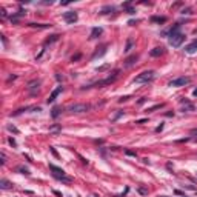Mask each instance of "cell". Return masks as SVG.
<instances>
[{
	"instance_id": "1",
	"label": "cell",
	"mask_w": 197,
	"mask_h": 197,
	"mask_svg": "<svg viewBox=\"0 0 197 197\" xmlns=\"http://www.w3.org/2000/svg\"><path fill=\"white\" fill-rule=\"evenodd\" d=\"M119 74H120V71L115 69V71H112V76H108V77L103 79V80H98V82H94V83L88 85V86H83L82 89H88V88H102V86H105V85H111L112 82H115V80H117Z\"/></svg>"
},
{
	"instance_id": "2",
	"label": "cell",
	"mask_w": 197,
	"mask_h": 197,
	"mask_svg": "<svg viewBox=\"0 0 197 197\" xmlns=\"http://www.w3.org/2000/svg\"><path fill=\"white\" fill-rule=\"evenodd\" d=\"M49 171H51L52 177L57 179V180H60V182H65V183H71V182H73V177L66 176V173L63 171V169L59 168V166H56V165L51 163L49 165Z\"/></svg>"
},
{
	"instance_id": "3",
	"label": "cell",
	"mask_w": 197,
	"mask_h": 197,
	"mask_svg": "<svg viewBox=\"0 0 197 197\" xmlns=\"http://www.w3.org/2000/svg\"><path fill=\"white\" fill-rule=\"evenodd\" d=\"M156 77V71L149 69V71H143V73H140L136 79H134V83H149L153 82Z\"/></svg>"
},
{
	"instance_id": "4",
	"label": "cell",
	"mask_w": 197,
	"mask_h": 197,
	"mask_svg": "<svg viewBox=\"0 0 197 197\" xmlns=\"http://www.w3.org/2000/svg\"><path fill=\"white\" fill-rule=\"evenodd\" d=\"M91 110V105H88V103H76V105H71L68 111L69 112H74V114H80V112H86Z\"/></svg>"
},
{
	"instance_id": "5",
	"label": "cell",
	"mask_w": 197,
	"mask_h": 197,
	"mask_svg": "<svg viewBox=\"0 0 197 197\" xmlns=\"http://www.w3.org/2000/svg\"><path fill=\"white\" fill-rule=\"evenodd\" d=\"M168 40H169V45H171V46H174V48H179V46H180V45L185 42V34H182V32H177V34L171 35V37H169Z\"/></svg>"
},
{
	"instance_id": "6",
	"label": "cell",
	"mask_w": 197,
	"mask_h": 197,
	"mask_svg": "<svg viewBox=\"0 0 197 197\" xmlns=\"http://www.w3.org/2000/svg\"><path fill=\"white\" fill-rule=\"evenodd\" d=\"M191 82V77H179V79H174L168 83V86H173V88H179V86H185Z\"/></svg>"
},
{
	"instance_id": "7",
	"label": "cell",
	"mask_w": 197,
	"mask_h": 197,
	"mask_svg": "<svg viewBox=\"0 0 197 197\" xmlns=\"http://www.w3.org/2000/svg\"><path fill=\"white\" fill-rule=\"evenodd\" d=\"M40 80H31V82L28 83V86H26V88H28V91H29V94L31 96H35V94H37L39 93V86H40Z\"/></svg>"
},
{
	"instance_id": "8",
	"label": "cell",
	"mask_w": 197,
	"mask_h": 197,
	"mask_svg": "<svg viewBox=\"0 0 197 197\" xmlns=\"http://www.w3.org/2000/svg\"><path fill=\"white\" fill-rule=\"evenodd\" d=\"M77 12L76 11H68V12H63V19H65V22L66 23H74V22H77Z\"/></svg>"
},
{
	"instance_id": "9",
	"label": "cell",
	"mask_w": 197,
	"mask_h": 197,
	"mask_svg": "<svg viewBox=\"0 0 197 197\" xmlns=\"http://www.w3.org/2000/svg\"><path fill=\"white\" fill-rule=\"evenodd\" d=\"M26 15V12L23 11V10H20L19 12H12L11 14V17H10V19H11V22H12V25H17V23H19V20L22 19V17H25Z\"/></svg>"
},
{
	"instance_id": "10",
	"label": "cell",
	"mask_w": 197,
	"mask_h": 197,
	"mask_svg": "<svg viewBox=\"0 0 197 197\" xmlns=\"http://www.w3.org/2000/svg\"><path fill=\"white\" fill-rule=\"evenodd\" d=\"M180 26H182V23H176L173 28H169L168 31H165L163 35H168V39H169L171 35H174V34H177V32H180Z\"/></svg>"
},
{
	"instance_id": "11",
	"label": "cell",
	"mask_w": 197,
	"mask_h": 197,
	"mask_svg": "<svg viewBox=\"0 0 197 197\" xmlns=\"http://www.w3.org/2000/svg\"><path fill=\"white\" fill-rule=\"evenodd\" d=\"M137 60H139V56L134 54V56H131V57H128V59H125L123 66H125V68H129V66H132V65H136Z\"/></svg>"
},
{
	"instance_id": "12",
	"label": "cell",
	"mask_w": 197,
	"mask_h": 197,
	"mask_svg": "<svg viewBox=\"0 0 197 197\" xmlns=\"http://www.w3.org/2000/svg\"><path fill=\"white\" fill-rule=\"evenodd\" d=\"M106 48H108V45H103V46H100V48H97V51L93 54V60H96L97 57H102V56H105L106 54Z\"/></svg>"
},
{
	"instance_id": "13",
	"label": "cell",
	"mask_w": 197,
	"mask_h": 197,
	"mask_svg": "<svg viewBox=\"0 0 197 197\" xmlns=\"http://www.w3.org/2000/svg\"><path fill=\"white\" fill-rule=\"evenodd\" d=\"M62 91H63V86H57V88L54 89V91L51 93V96H49V98H48L46 102H48V103H52V102L56 100V97H57V96H59V94H60Z\"/></svg>"
},
{
	"instance_id": "14",
	"label": "cell",
	"mask_w": 197,
	"mask_h": 197,
	"mask_svg": "<svg viewBox=\"0 0 197 197\" xmlns=\"http://www.w3.org/2000/svg\"><path fill=\"white\" fill-rule=\"evenodd\" d=\"M162 54H165V48L163 46H157V48H154V49L149 51V56L151 57H159V56H162Z\"/></svg>"
},
{
	"instance_id": "15",
	"label": "cell",
	"mask_w": 197,
	"mask_h": 197,
	"mask_svg": "<svg viewBox=\"0 0 197 197\" xmlns=\"http://www.w3.org/2000/svg\"><path fill=\"white\" fill-rule=\"evenodd\" d=\"M115 11H117V8H115L114 5H105L100 10V14H112Z\"/></svg>"
},
{
	"instance_id": "16",
	"label": "cell",
	"mask_w": 197,
	"mask_h": 197,
	"mask_svg": "<svg viewBox=\"0 0 197 197\" xmlns=\"http://www.w3.org/2000/svg\"><path fill=\"white\" fill-rule=\"evenodd\" d=\"M102 32H103V29H102V28H98V26H96V28H93V29H91L89 39H98V37L102 35Z\"/></svg>"
},
{
	"instance_id": "17",
	"label": "cell",
	"mask_w": 197,
	"mask_h": 197,
	"mask_svg": "<svg viewBox=\"0 0 197 197\" xmlns=\"http://www.w3.org/2000/svg\"><path fill=\"white\" fill-rule=\"evenodd\" d=\"M180 103L183 105V112H185V111H194V105H193L190 100H186V98H182Z\"/></svg>"
},
{
	"instance_id": "18",
	"label": "cell",
	"mask_w": 197,
	"mask_h": 197,
	"mask_svg": "<svg viewBox=\"0 0 197 197\" xmlns=\"http://www.w3.org/2000/svg\"><path fill=\"white\" fill-rule=\"evenodd\" d=\"M185 51L188 52V54H194V52L197 51V39H196L194 42H191L190 45H188V46L185 48Z\"/></svg>"
},
{
	"instance_id": "19",
	"label": "cell",
	"mask_w": 197,
	"mask_h": 197,
	"mask_svg": "<svg viewBox=\"0 0 197 197\" xmlns=\"http://www.w3.org/2000/svg\"><path fill=\"white\" fill-rule=\"evenodd\" d=\"M28 26L31 28H39V29H46V28H51V23H28Z\"/></svg>"
},
{
	"instance_id": "20",
	"label": "cell",
	"mask_w": 197,
	"mask_h": 197,
	"mask_svg": "<svg viewBox=\"0 0 197 197\" xmlns=\"http://www.w3.org/2000/svg\"><path fill=\"white\" fill-rule=\"evenodd\" d=\"M0 188H2V190H12V183L10 182V180H6V179H2V180H0Z\"/></svg>"
},
{
	"instance_id": "21",
	"label": "cell",
	"mask_w": 197,
	"mask_h": 197,
	"mask_svg": "<svg viewBox=\"0 0 197 197\" xmlns=\"http://www.w3.org/2000/svg\"><path fill=\"white\" fill-rule=\"evenodd\" d=\"M59 39H60V35H59V34H52V35H49V37H48L46 40H45V46H48V45L57 42Z\"/></svg>"
},
{
	"instance_id": "22",
	"label": "cell",
	"mask_w": 197,
	"mask_h": 197,
	"mask_svg": "<svg viewBox=\"0 0 197 197\" xmlns=\"http://www.w3.org/2000/svg\"><path fill=\"white\" fill-rule=\"evenodd\" d=\"M166 17H160V15H153L151 17V22L153 23H159V25H162V23H166Z\"/></svg>"
},
{
	"instance_id": "23",
	"label": "cell",
	"mask_w": 197,
	"mask_h": 197,
	"mask_svg": "<svg viewBox=\"0 0 197 197\" xmlns=\"http://www.w3.org/2000/svg\"><path fill=\"white\" fill-rule=\"evenodd\" d=\"M60 112H62V108H60V106H54V108H52V111H51V117H52V119H57L59 115H60Z\"/></svg>"
},
{
	"instance_id": "24",
	"label": "cell",
	"mask_w": 197,
	"mask_h": 197,
	"mask_svg": "<svg viewBox=\"0 0 197 197\" xmlns=\"http://www.w3.org/2000/svg\"><path fill=\"white\" fill-rule=\"evenodd\" d=\"M132 46H134V39H131V37H129V39L126 40V46H125V49H123V51H125V52H129V51L132 49Z\"/></svg>"
},
{
	"instance_id": "25",
	"label": "cell",
	"mask_w": 197,
	"mask_h": 197,
	"mask_svg": "<svg viewBox=\"0 0 197 197\" xmlns=\"http://www.w3.org/2000/svg\"><path fill=\"white\" fill-rule=\"evenodd\" d=\"M17 171H19L20 174H25V176H29V169L28 168H25V166H17Z\"/></svg>"
},
{
	"instance_id": "26",
	"label": "cell",
	"mask_w": 197,
	"mask_h": 197,
	"mask_svg": "<svg viewBox=\"0 0 197 197\" xmlns=\"http://www.w3.org/2000/svg\"><path fill=\"white\" fill-rule=\"evenodd\" d=\"M60 129H62V128H60V125H54V126H51V128H49V132H56V134H59Z\"/></svg>"
},
{
	"instance_id": "27",
	"label": "cell",
	"mask_w": 197,
	"mask_h": 197,
	"mask_svg": "<svg viewBox=\"0 0 197 197\" xmlns=\"http://www.w3.org/2000/svg\"><path fill=\"white\" fill-rule=\"evenodd\" d=\"M162 103H160V105H154V106H151V108H148L146 110V112H153V111H156V110H159V108H162Z\"/></svg>"
},
{
	"instance_id": "28",
	"label": "cell",
	"mask_w": 197,
	"mask_h": 197,
	"mask_svg": "<svg viewBox=\"0 0 197 197\" xmlns=\"http://www.w3.org/2000/svg\"><path fill=\"white\" fill-rule=\"evenodd\" d=\"M139 193H140L142 196H146V194H148V188H145V186H139Z\"/></svg>"
},
{
	"instance_id": "29",
	"label": "cell",
	"mask_w": 197,
	"mask_h": 197,
	"mask_svg": "<svg viewBox=\"0 0 197 197\" xmlns=\"http://www.w3.org/2000/svg\"><path fill=\"white\" fill-rule=\"evenodd\" d=\"M8 129H10L11 132H14V134H19V129H17L15 126H12V125H8Z\"/></svg>"
},
{
	"instance_id": "30",
	"label": "cell",
	"mask_w": 197,
	"mask_h": 197,
	"mask_svg": "<svg viewBox=\"0 0 197 197\" xmlns=\"http://www.w3.org/2000/svg\"><path fill=\"white\" fill-rule=\"evenodd\" d=\"M0 157H2V160H0V162H2V165H5V163H6V154L3 153V151H2V154H0Z\"/></svg>"
},
{
	"instance_id": "31",
	"label": "cell",
	"mask_w": 197,
	"mask_h": 197,
	"mask_svg": "<svg viewBox=\"0 0 197 197\" xmlns=\"http://www.w3.org/2000/svg\"><path fill=\"white\" fill-rule=\"evenodd\" d=\"M0 14H2V19H6V17H8V12H6L5 8H2V10H0Z\"/></svg>"
},
{
	"instance_id": "32",
	"label": "cell",
	"mask_w": 197,
	"mask_h": 197,
	"mask_svg": "<svg viewBox=\"0 0 197 197\" xmlns=\"http://www.w3.org/2000/svg\"><path fill=\"white\" fill-rule=\"evenodd\" d=\"M8 143H10V145H11V146H14V148L17 146V143H15V140H14L12 137H10V139H8Z\"/></svg>"
},
{
	"instance_id": "33",
	"label": "cell",
	"mask_w": 197,
	"mask_h": 197,
	"mask_svg": "<svg viewBox=\"0 0 197 197\" xmlns=\"http://www.w3.org/2000/svg\"><path fill=\"white\" fill-rule=\"evenodd\" d=\"M125 154H126V156H131V157H137V154H136V153H132V151H128V149L125 151Z\"/></svg>"
},
{
	"instance_id": "34",
	"label": "cell",
	"mask_w": 197,
	"mask_h": 197,
	"mask_svg": "<svg viewBox=\"0 0 197 197\" xmlns=\"http://www.w3.org/2000/svg\"><path fill=\"white\" fill-rule=\"evenodd\" d=\"M128 98H129V96H123V97H120V98H119V102H120V103H122V102H126Z\"/></svg>"
},
{
	"instance_id": "35",
	"label": "cell",
	"mask_w": 197,
	"mask_h": 197,
	"mask_svg": "<svg viewBox=\"0 0 197 197\" xmlns=\"http://www.w3.org/2000/svg\"><path fill=\"white\" fill-rule=\"evenodd\" d=\"M125 10L128 11V14H134L136 11H134V8H131V6H128V8H125Z\"/></svg>"
},
{
	"instance_id": "36",
	"label": "cell",
	"mask_w": 197,
	"mask_h": 197,
	"mask_svg": "<svg viewBox=\"0 0 197 197\" xmlns=\"http://www.w3.org/2000/svg\"><path fill=\"white\" fill-rule=\"evenodd\" d=\"M148 122V119H140V120H136V123H139V125H142V123H146Z\"/></svg>"
},
{
	"instance_id": "37",
	"label": "cell",
	"mask_w": 197,
	"mask_h": 197,
	"mask_svg": "<svg viewBox=\"0 0 197 197\" xmlns=\"http://www.w3.org/2000/svg\"><path fill=\"white\" fill-rule=\"evenodd\" d=\"M146 102V97H142L140 100H139V105H142V103H145Z\"/></svg>"
},
{
	"instance_id": "38",
	"label": "cell",
	"mask_w": 197,
	"mask_h": 197,
	"mask_svg": "<svg viewBox=\"0 0 197 197\" xmlns=\"http://www.w3.org/2000/svg\"><path fill=\"white\" fill-rule=\"evenodd\" d=\"M49 149H51V153H52V154H54L56 157H59V154H57V151H56L54 148H49Z\"/></svg>"
},
{
	"instance_id": "39",
	"label": "cell",
	"mask_w": 197,
	"mask_h": 197,
	"mask_svg": "<svg viewBox=\"0 0 197 197\" xmlns=\"http://www.w3.org/2000/svg\"><path fill=\"white\" fill-rule=\"evenodd\" d=\"M122 114H123V111H119L117 114H115V117H114V120H115V119H119V117H120V115H122Z\"/></svg>"
},
{
	"instance_id": "40",
	"label": "cell",
	"mask_w": 197,
	"mask_h": 197,
	"mask_svg": "<svg viewBox=\"0 0 197 197\" xmlns=\"http://www.w3.org/2000/svg\"><path fill=\"white\" fill-rule=\"evenodd\" d=\"M80 59V54H76V56H73V62H76V60H79Z\"/></svg>"
},
{
	"instance_id": "41",
	"label": "cell",
	"mask_w": 197,
	"mask_h": 197,
	"mask_svg": "<svg viewBox=\"0 0 197 197\" xmlns=\"http://www.w3.org/2000/svg\"><path fill=\"white\" fill-rule=\"evenodd\" d=\"M0 37H2V42H3V45H6V37H5V35L2 34V35H0Z\"/></svg>"
},
{
	"instance_id": "42",
	"label": "cell",
	"mask_w": 197,
	"mask_h": 197,
	"mask_svg": "<svg viewBox=\"0 0 197 197\" xmlns=\"http://www.w3.org/2000/svg\"><path fill=\"white\" fill-rule=\"evenodd\" d=\"M162 129H163V125H160V126H157V128H156V131H157V132H159V131H162Z\"/></svg>"
},
{
	"instance_id": "43",
	"label": "cell",
	"mask_w": 197,
	"mask_h": 197,
	"mask_svg": "<svg viewBox=\"0 0 197 197\" xmlns=\"http://www.w3.org/2000/svg\"><path fill=\"white\" fill-rule=\"evenodd\" d=\"M15 79H17V76H11L10 79H8V82H11V80H15Z\"/></svg>"
},
{
	"instance_id": "44",
	"label": "cell",
	"mask_w": 197,
	"mask_h": 197,
	"mask_svg": "<svg viewBox=\"0 0 197 197\" xmlns=\"http://www.w3.org/2000/svg\"><path fill=\"white\" fill-rule=\"evenodd\" d=\"M54 194H56V196H57V197H63V196H62V194H60V193H59V191H54Z\"/></svg>"
},
{
	"instance_id": "45",
	"label": "cell",
	"mask_w": 197,
	"mask_h": 197,
	"mask_svg": "<svg viewBox=\"0 0 197 197\" xmlns=\"http://www.w3.org/2000/svg\"><path fill=\"white\" fill-rule=\"evenodd\" d=\"M193 94H194V96L197 97V88H196V89H194V91H193Z\"/></svg>"
},
{
	"instance_id": "46",
	"label": "cell",
	"mask_w": 197,
	"mask_h": 197,
	"mask_svg": "<svg viewBox=\"0 0 197 197\" xmlns=\"http://www.w3.org/2000/svg\"><path fill=\"white\" fill-rule=\"evenodd\" d=\"M196 32H197V29H196Z\"/></svg>"
}]
</instances>
